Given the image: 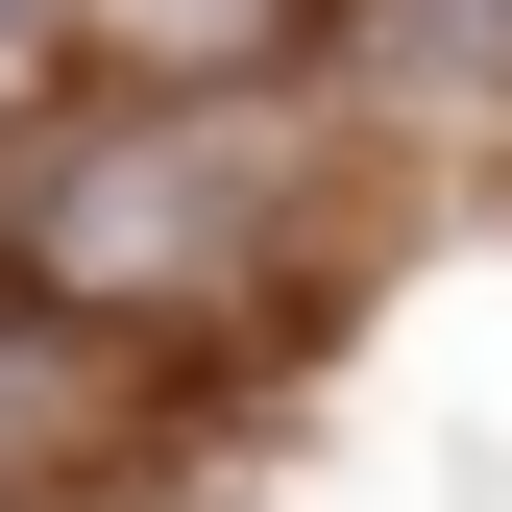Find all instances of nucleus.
I'll list each match as a JSON object with an SVG mask.
<instances>
[{"mask_svg":"<svg viewBox=\"0 0 512 512\" xmlns=\"http://www.w3.org/2000/svg\"><path fill=\"white\" fill-rule=\"evenodd\" d=\"M415 25V74H512V0H391Z\"/></svg>","mask_w":512,"mask_h":512,"instance_id":"obj_3","label":"nucleus"},{"mask_svg":"<svg viewBox=\"0 0 512 512\" xmlns=\"http://www.w3.org/2000/svg\"><path fill=\"white\" fill-rule=\"evenodd\" d=\"M98 25L147 49V74H220V49H269V25H293V0H98Z\"/></svg>","mask_w":512,"mask_h":512,"instance_id":"obj_2","label":"nucleus"},{"mask_svg":"<svg viewBox=\"0 0 512 512\" xmlns=\"http://www.w3.org/2000/svg\"><path fill=\"white\" fill-rule=\"evenodd\" d=\"M0 25H25V0H0Z\"/></svg>","mask_w":512,"mask_h":512,"instance_id":"obj_5","label":"nucleus"},{"mask_svg":"<svg viewBox=\"0 0 512 512\" xmlns=\"http://www.w3.org/2000/svg\"><path fill=\"white\" fill-rule=\"evenodd\" d=\"M25 439H49V366H25V317H0V464H25Z\"/></svg>","mask_w":512,"mask_h":512,"instance_id":"obj_4","label":"nucleus"},{"mask_svg":"<svg viewBox=\"0 0 512 512\" xmlns=\"http://www.w3.org/2000/svg\"><path fill=\"white\" fill-rule=\"evenodd\" d=\"M269 220H293V122H244L220 74L98 98V122H49V147L0 171V244H25V293H74V317H171V293H220Z\"/></svg>","mask_w":512,"mask_h":512,"instance_id":"obj_1","label":"nucleus"}]
</instances>
